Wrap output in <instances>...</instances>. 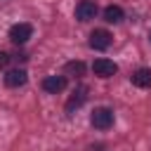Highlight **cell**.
<instances>
[{
  "label": "cell",
  "instance_id": "cell-1",
  "mask_svg": "<svg viewBox=\"0 0 151 151\" xmlns=\"http://www.w3.org/2000/svg\"><path fill=\"white\" fill-rule=\"evenodd\" d=\"M113 120H116V116H113V111H111L109 106H97V109L92 111V116H90V123H92V127H97V130H109V127L113 125Z\"/></svg>",
  "mask_w": 151,
  "mask_h": 151
},
{
  "label": "cell",
  "instance_id": "cell-13",
  "mask_svg": "<svg viewBox=\"0 0 151 151\" xmlns=\"http://www.w3.org/2000/svg\"><path fill=\"white\" fill-rule=\"evenodd\" d=\"M149 40H151V31H149Z\"/></svg>",
  "mask_w": 151,
  "mask_h": 151
},
{
  "label": "cell",
  "instance_id": "cell-10",
  "mask_svg": "<svg viewBox=\"0 0 151 151\" xmlns=\"http://www.w3.org/2000/svg\"><path fill=\"white\" fill-rule=\"evenodd\" d=\"M123 17H125V12H123V7H118V5H109V7L104 9V19H106L109 24H118V21H123Z\"/></svg>",
  "mask_w": 151,
  "mask_h": 151
},
{
  "label": "cell",
  "instance_id": "cell-5",
  "mask_svg": "<svg viewBox=\"0 0 151 151\" xmlns=\"http://www.w3.org/2000/svg\"><path fill=\"white\" fill-rule=\"evenodd\" d=\"M94 17H97V5L92 0H80L76 5V19L78 21H90Z\"/></svg>",
  "mask_w": 151,
  "mask_h": 151
},
{
  "label": "cell",
  "instance_id": "cell-2",
  "mask_svg": "<svg viewBox=\"0 0 151 151\" xmlns=\"http://www.w3.org/2000/svg\"><path fill=\"white\" fill-rule=\"evenodd\" d=\"M33 35V26L31 24H14L12 28H9V40L14 42V45H24L28 38Z\"/></svg>",
  "mask_w": 151,
  "mask_h": 151
},
{
  "label": "cell",
  "instance_id": "cell-6",
  "mask_svg": "<svg viewBox=\"0 0 151 151\" xmlns=\"http://www.w3.org/2000/svg\"><path fill=\"white\" fill-rule=\"evenodd\" d=\"M42 90L47 94H59V92L66 90V78L64 76H47L42 80Z\"/></svg>",
  "mask_w": 151,
  "mask_h": 151
},
{
  "label": "cell",
  "instance_id": "cell-7",
  "mask_svg": "<svg viewBox=\"0 0 151 151\" xmlns=\"http://www.w3.org/2000/svg\"><path fill=\"white\" fill-rule=\"evenodd\" d=\"M26 80H28V76H26L24 68H12V71L5 73V85L7 87H21V85H26Z\"/></svg>",
  "mask_w": 151,
  "mask_h": 151
},
{
  "label": "cell",
  "instance_id": "cell-11",
  "mask_svg": "<svg viewBox=\"0 0 151 151\" xmlns=\"http://www.w3.org/2000/svg\"><path fill=\"white\" fill-rule=\"evenodd\" d=\"M64 71H66V76H76V78H80V76L85 73V64H83V61H68V64L64 66Z\"/></svg>",
  "mask_w": 151,
  "mask_h": 151
},
{
  "label": "cell",
  "instance_id": "cell-9",
  "mask_svg": "<svg viewBox=\"0 0 151 151\" xmlns=\"http://www.w3.org/2000/svg\"><path fill=\"white\" fill-rule=\"evenodd\" d=\"M134 87H151V68H137L130 76Z\"/></svg>",
  "mask_w": 151,
  "mask_h": 151
},
{
  "label": "cell",
  "instance_id": "cell-8",
  "mask_svg": "<svg viewBox=\"0 0 151 151\" xmlns=\"http://www.w3.org/2000/svg\"><path fill=\"white\" fill-rule=\"evenodd\" d=\"M85 99H87V87H85V85H80L78 90H73V97L66 101V113L71 116L78 106H83V101H85Z\"/></svg>",
  "mask_w": 151,
  "mask_h": 151
},
{
  "label": "cell",
  "instance_id": "cell-12",
  "mask_svg": "<svg viewBox=\"0 0 151 151\" xmlns=\"http://www.w3.org/2000/svg\"><path fill=\"white\" fill-rule=\"evenodd\" d=\"M7 64H9V54H7V52H2V50H0V68H5V66H7Z\"/></svg>",
  "mask_w": 151,
  "mask_h": 151
},
{
  "label": "cell",
  "instance_id": "cell-4",
  "mask_svg": "<svg viewBox=\"0 0 151 151\" xmlns=\"http://www.w3.org/2000/svg\"><path fill=\"white\" fill-rule=\"evenodd\" d=\"M111 45V33L106 28H94L90 33V47L92 50H106Z\"/></svg>",
  "mask_w": 151,
  "mask_h": 151
},
{
  "label": "cell",
  "instance_id": "cell-3",
  "mask_svg": "<svg viewBox=\"0 0 151 151\" xmlns=\"http://www.w3.org/2000/svg\"><path fill=\"white\" fill-rule=\"evenodd\" d=\"M92 71H94V76H99V78H111V76H116L118 66H116V61H111V59H106V57H99V59H94Z\"/></svg>",
  "mask_w": 151,
  "mask_h": 151
}]
</instances>
